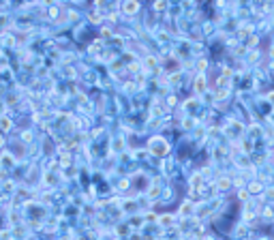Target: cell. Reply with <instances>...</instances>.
Segmentation results:
<instances>
[{
    "label": "cell",
    "mask_w": 274,
    "mask_h": 240,
    "mask_svg": "<svg viewBox=\"0 0 274 240\" xmlns=\"http://www.w3.org/2000/svg\"><path fill=\"white\" fill-rule=\"evenodd\" d=\"M150 148H152V152H156V154H165V152L169 150V146L165 144V142H159V144L154 142V144L150 146Z\"/></svg>",
    "instance_id": "1"
},
{
    "label": "cell",
    "mask_w": 274,
    "mask_h": 240,
    "mask_svg": "<svg viewBox=\"0 0 274 240\" xmlns=\"http://www.w3.org/2000/svg\"><path fill=\"white\" fill-rule=\"evenodd\" d=\"M137 9H139V4H137V2H124V4H122V11H124L127 15H131V13H135Z\"/></svg>",
    "instance_id": "2"
},
{
    "label": "cell",
    "mask_w": 274,
    "mask_h": 240,
    "mask_svg": "<svg viewBox=\"0 0 274 240\" xmlns=\"http://www.w3.org/2000/svg\"><path fill=\"white\" fill-rule=\"evenodd\" d=\"M195 88H197L199 92H201V90L206 88V77H203L201 73H199V75H197V79H195Z\"/></svg>",
    "instance_id": "3"
},
{
    "label": "cell",
    "mask_w": 274,
    "mask_h": 240,
    "mask_svg": "<svg viewBox=\"0 0 274 240\" xmlns=\"http://www.w3.org/2000/svg\"><path fill=\"white\" fill-rule=\"evenodd\" d=\"M0 127H2L4 131H6V129H11V120H9V118H2V120H0Z\"/></svg>",
    "instance_id": "4"
},
{
    "label": "cell",
    "mask_w": 274,
    "mask_h": 240,
    "mask_svg": "<svg viewBox=\"0 0 274 240\" xmlns=\"http://www.w3.org/2000/svg\"><path fill=\"white\" fill-rule=\"evenodd\" d=\"M227 187H229V180L227 178H223V180L219 182V189H227Z\"/></svg>",
    "instance_id": "5"
},
{
    "label": "cell",
    "mask_w": 274,
    "mask_h": 240,
    "mask_svg": "<svg viewBox=\"0 0 274 240\" xmlns=\"http://www.w3.org/2000/svg\"><path fill=\"white\" fill-rule=\"evenodd\" d=\"M159 221H161V223H171V217H169V214H165V217H161Z\"/></svg>",
    "instance_id": "6"
},
{
    "label": "cell",
    "mask_w": 274,
    "mask_h": 240,
    "mask_svg": "<svg viewBox=\"0 0 274 240\" xmlns=\"http://www.w3.org/2000/svg\"><path fill=\"white\" fill-rule=\"evenodd\" d=\"M197 69L201 71V69H206V60H199V64H197Z\"/></svg>",
    "instance_id": "7"
},
{
    "label": "cell",
    "mask_w": 274,
    "mask_h": 240,
    "mask_svg": "<svg viewBox=\"0 0 274 240\" xmlns=\"http://www.w3.org/2000/svg\"><path fill=\"white\" fill-rule=\"evenodd\" d=\"M251 191L257 193V191H259V185H257V182H255V185H251Z\"/></svg>",
    "instance_id": "8"
},
{
    "label": "cell",
    "mask_w": 274,
    "mask_h": 240,
    "mask_svg": "<svg viewBox=\"0 0 274 240\" xmlns=\"http://www.w3.org/2000/svg\"><path fill=\"white\" fill-rule=\"evenodd\" d=\"M0 146H2V140H0Z\"/></svg>",
    "instance_id": "9"
}]
</instances>
